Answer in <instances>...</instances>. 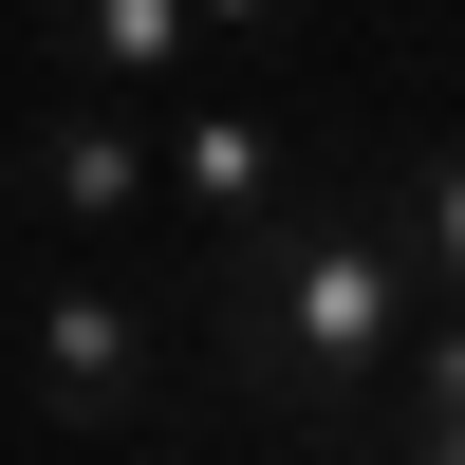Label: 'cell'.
Masks as SVG:
<instances>
[{
	"instance_id": "1",
	"label": "cell",
	"mask_w": 465,
	"mask_h": 465,
	"mask_svg": "<svg viewBox=\"0 0 465 465\" xmlns=\"http://www.w3.org/2000/svg\"><path fill=\"white\" fill-rule=\"evenodd\" d=\"M205 391H242L261 429H354L372 391H391V335H410V261H391V205L372 186H317V205H261L242 261H223L205 298Z\"/></svg>"
},
{
	"instance_id": "2",
	"label": "cell",
	"mask_w": 465,
	"mask_h": 465,
	"mask_svg": "<svg viewBox=\"0 0 465 465\" xmlns=\"http://www.w3.org/2000/svg\"><path fill=\"white\" fill-rule=\"evenodd\" d=\"M19 372H37V410H56V429H131V410L168 391V335H149V298L56 280V298L19 317Z\"/></svg>"
},
{
	"instance_id": "3",
	"label": "cell",
	"mask_w": 465,
	"mask_h": 465,
	"mask_svg": "<svg viewBox=\"0 0 465 465\" xmlns=\"http://www.w3.org/2000/svg\"><path fill=\"white\" fill-rule=\"evenodd\" d=\"M149 168H168V205H205V223H261V205L298 186V168H280V131H261V112H223V94H186Z\"/></svg>"
},
{
	"instance_id": "4",
	"label": "cell",
	"mask_w": 465,
	"mask_h": 465,
	"mask_svg": "<svg viewBox=\"0 0 465 465\" xmlns=\"http://www.w3.org/2000/svg\"><path fill=\"white\" fill-rule=\"evenodd\" d=\"M37 205L56 223H149L168 168H149V131H112V112H56V131H37Z\"/></svg>"
},
{
	"instance_id": "5",
	"label": "cell",
	"mask_w": 465,
	"mask_h": 465,
	"mask_svg": "<svg viewBox=\"0 0 465 465\" xmlns=\"http://www.w3.org/2000/svg\"><path fill=\"white\" fill-rule=\"evenodd\" d=\"M56 37H74L94 94H168V74H205V19H186V0H56Z\"/></svg>"
},
{
	"instance_id": "6",
	"label": "cell",
	"mask_w": 465,
	"mask_h": 465,
	"mask_svg": "<svg viewBox=\"0 0 465 465\" xmlns=\"http://www.w3.org/2000/svg\"><path fill=\"white\" fill-rule=\"evenodd\" d=\"M372 205H391V261H410V298H465V149H429V168H391Z\"/></svg>"
},
{
	"instance_id": "7",
	"label": "cell",
	"mask_w": 465,
	"mask_h": 465,
	"mask_svg": "<svg viewBox=\"0 0 465 465\" xmlns=\"http://www.w3.org/2000/svg\"><path fill=\"white\" fill-rule=\"evenodd\" d=\"M205 37H298V0H186Z\"/></svg>"
}]
</instances>
